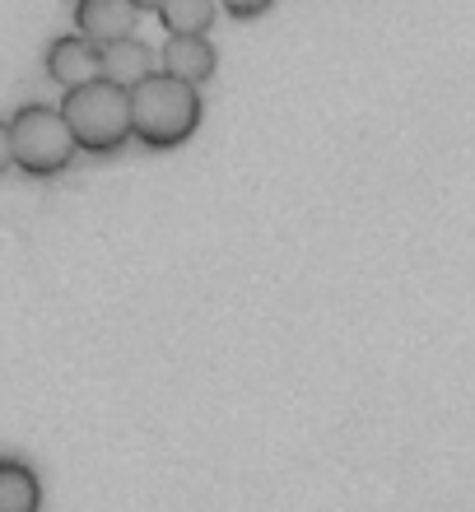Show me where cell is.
I'll list each match as a JSON object with an SVG mask.
<instances>
[{
  "label": "cell",
  "mask_w": 475,
  "mask_h": 512,
  "mask_svg": "<svg viewBox=\"0 0 475 512\" xmlns=\"http://www.w3.org/2000/svg\"><path fill=\"white\" fill-rule=\"evenodd\" d=\"M5 149H10V163L19 173L56 177V173H66V163L75 159L80 140H75L61 108L28 103V108H19L5 122Z\"/></svg>",
  "instance_id": "cell-1"
},
{
  "label": "cell",
  "mask_w": 475,
  "mask_h": 512,
  "mask_svg": "<svg viewBox=\"0 0 475 512\" xmlns=\"http://www.w3.org/2000/svg\"><path fill=\"white\" fill-rule=\"evenodd\" d=\"M61 112H66V122L84 154H117L126 145V135H136L131 89H122L112 80H94L84 89H70Z\"/></svg>",
  "instance_id": "cell-2"
},
{
  "label": "cell",
  "mask_w": 475,
  "mask_h": 512,
  "mask_svg": "<svg viewBox=\"0 0 475 512\" xmlns=\"http://www.w3.org/2000/svg\"><path fill=\"white\" fill-rule=\"evenodd\" d=\"M131 112H136V140H145L150 149H173L191 140L201 122V98L196 84L159 70L140 89H131Z\"/></svg>",
  "instance_id": "cell-3"
},
{
  "label": "cell",
  "mask_w": 475,
  "mask_h": 512,
  "mask_svg": "<svg viewBox=\"0 0 475 512\" xmlns=\"http://www.w3.org/2000/svg\"><path fill=\"white\" fill-rule=\"evenodd\" d=\"M47 75H52L61 89H84V84H94L108 75V56L98 42H89L84 33H66V38H56L47 47Z\"/></svg>",
  "instance_id": "cell-4"
},
{
  "label": "cell",
  "mask_w": 475,
  "mask_h": 512,
  "mask_svg": "<svg viewBox=\"0 0 475 512\" xmlns=\"http://www.w3.org/2000/svg\"><path fill=\"white\" fill-rule=\"evenodd\" d=\"M75 24L89 42L112 47V42L136 38L140 5L136 0H75Z\"/></svg>",
  "instance_id": "cell-5"
},
{
  "label": "cell",
  "mask_w": 475,
  "mask_h": 512,
  "mask_svg": "<svg viewBox=\"0 0 475 512\" xmlns=\"http://www.w3.org/2000/svg\"><path fill=\"white\" fill-rule=\"evenodd\" d=\"M163 75H177V80L187 84H205L210 75H215V47H210V38H196V33H177V38L163 42Z\"/></svg>",
  "instance_id": "cell-6"
},
{
  "label": "cell",
  "mask_w": 475,
  "mask_h": 512,
  "mask_svg": "<svg viewBox=\"0 0 475 512\" xmlns=\"http://www.w3.org/2000/svg\"><path fill=\"white\" fill-rule=\"evenodd\" d=\"M103 56H108V75H103V80L122 84V89H140L150 75H159V70H154V52L140 38L112 42V47H103Z\"/></svg>",
  "instance_id": "cell-7"
},
{
  "label": "cell",
  "mask_w": 475,
  "mask_h": 512,
  "mask_svg": "<svg viewBox=\"0 0 475 512\" xmlns=\"http://www.w3.org/2000/svg\"><path fill=\"white\" fill-rule=\"evenodd\" d=\"M42 485L24 461H0V512H38Z\"/></svg>",
  "instance_id": "cell-8"
},
{
  "label": "cell",
  "mask_w": 475,
  "mask_h": 512,
  "mask_svg": "<svg viewBox=\"0 0 475 512\" xmlns=\"http://www.w3.org/2000/svg\"><path fill=\"white\" fill-rule=\"evenodd\" d=\"M159 24L168 28V38H177V33L205 38V28L215 24V0H168L159 10Z\"/></svg>",
  "instance_id": "cell-9"
},
{
  "label": "cell",
  "mask_w": 475,
  "mask_h": 512,
  "mask_svg": "<svg viewBox=\"0 0 475 512\" xmlns=\"http://www.w3.org/2000/svg\"><path fill=\"white\" fill-rule=\"evenodd\" d=\"M275 0H224V10L233 14V19H257V14H266Z\"/></svg>",
  "instance_id": "cell-10"
},
{
  "label": "cell",
  "mask_w": 475,
  "mask_h": 512,
  "mask_svg": "<svg viewBox=\"0 0 475 512\" xmlns=\"http://www.w3.org/2000/svg\"><path fill=\"white\" fill-rule=\"evenodd\" d=\"M136 5H140V10H154V14H159L163 5H168V0H136Z\"/></svg>",
  "instance_id": "cell-11"
}]
</instances>
